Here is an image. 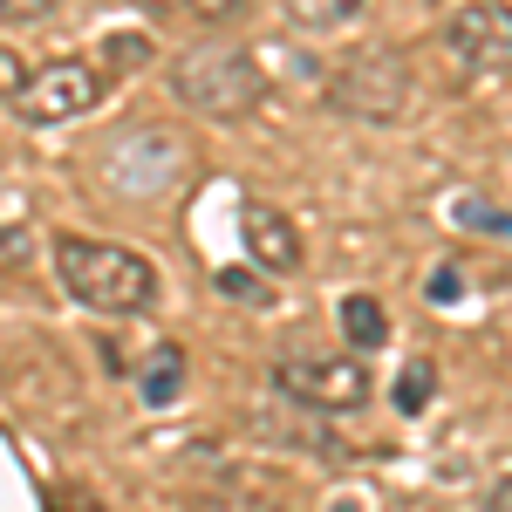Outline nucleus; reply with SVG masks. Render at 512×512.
<instances>
[{"instance_id":"obj_1","label":"nucleus","mask_w":512,"mask_h":512,"mask_svg":"<svg viewBox=\"0 0 512 512\" xmlns=\"http://www.w3.org/2000/svg\"><path fill=\"white\" fill-rule=\"evenodd\" d=\"M55 274L96 315H137V308L158 301V267L137 246H117V239H62Z\"/></svg>"},{"instance_id":"obj_2","label":"nucleus","mask_w":512,"mask_h":512,"mask_svg":"<svg viewBox=\"0 0 512 512\" xmlns=\"http://www.w3.org/2000/svg\"><path fill=\"white\" fill-rule=\"evenodd\" d=\"M171 89H178V103L198 110V117H246L260 96H267V76H260V62L233 48V41H205L192 48L178 69H171Z\"/></svg>"},{"instance_id":"obj_3","label":"nucleus","mask_w":512,"mask_h":512,"mask_svg":"<svg viewBox=\"0 0 512 512\" xmlns=\"http://www.w3.org/2000/svg\"><path fill=\"white\" fill-rule=\"evenodd\" d=\"M328 96H335V110H349V117L396 123V117H410V103H417V69H410L396 48H362V55H349V62L335 69Z\"/></svg>"},{"instance_id":"obj_4","label":"nucleus","mask_w":512,"mask_h":512,"mask_svg":"<svg viewBox=\"0 0 512 512\" xmlns=\"http://www.w3.org/2000/svg\"><path fill=\"white\" fill-rule=\"evenodd\" d=\"M103 103V69L96 62H48V69H28L21 82V96H14V110L21 123H69L82 110H96Z\"/></svg>"},{"instance_id":"obj_5","label":"nucleus","mask_w":512,"mask_h":512,"mask_svg":"<svg viewBox=\"0 0 512 512\" xmlns=\"http://www.w3.org/2000/svg\"><path fill=\"white\" fill-rule=\"evenodd\" d=\"M280 396L308 403V410H355L369 403V369L355 355H287L274 369Z\"/></svg>"},{"instance_id":"obj_6","label":"nucleus","mask_w":512,"mask_h":512,"mask_svg":"<svg viewBox=\"0 0 512 512\" xmlns=\"http://www.w3.org/2000/svg\"><path fill=\"white\" fill-rule=\"evenodd\" d=\"M444 48H451L465 69H485V76L512 69V7L506 0H465V7L444 21Z\"/></svg>"},{"instance_id":"obj_7","label":"nucleus","mask_w":512,"mask_h":512,"mask_svg":"<svg viewBox=\"0 0 512 512\" xmlns=\"http://www.w3.org/2000/svg\"><path fill=\"white\" fill-rule=\"evenodd\" d=\"M239 233H246V253H253V267L260 274H301V260H308V246H301V226L267 205V198H253L246 212H239Z\"/></svg>"},{"instance_id":"obj_8","label":"nucleus","mask_w":512,"mask_h":512,"mask_svg":"<svg viewBox=\"0 0 512 512\" xmlns=\"http://www.w3.org/2000/svg\"><path fill=\"white\" fill-rule=\"evenodd\" d=\"M335 315H342L349 349H383V342H390V321H383V301H376V294H349Z\"/></svg>"},{"instance_id":"obj_9","label":"nucleus","mask_w":512,"mask_h":512,"mask_svg":"<svg viewBox=\"0 0 512 512\" xmlns=\"http://www.w3.org/2000/svg\"><path fill=\"white\" fill-rule=\"evenodd\" d=\"M178 390H185V355L158 349L151 362H144V376H137V396H144L151 410H164V403H178Z\"/></svg>"},{"instance_id":"obj_10","label":"nucleus","mask_w":512,"mask_h":512,"mask_svg":"<svg viewBox=\"0 0 512 512\" xmlns=\"http://www.w3.org/2000/svg\"><path fill=\"white\" fill-rule=\"evenodd\" d=\"M185 512H294L280 499H260V492H198Z\"/></svg>"},{"instance_id":"obj_11","label":"nucleus","mask_w":512,"mask_h":512,"mask_svg":"<svg viewBox=\"0 0 512 512\" xmlns=\"http://www.w3.org/2000/svg\"><path fill=\"white\" fill-rule=\"evenodd\" d=\"M431 403V362H417L403 383H396V410H424Z\"/></svg>"},{"instance_id":"obj_12","label":"nucleus","mask_w":512,"mask_h":512,"mask_svg":"<svg viewBox=\"0 0 512 512\" xmlns=\"http://www.w3.org/2000/svg\"><path fill=\"white\" fill-rule=\"evenodd\" d=\"M219 294H233V301H253V308H260V301H267V280H260V274H239V267H226V274H219Z\"/></svg>"},{"instance_id":"obj_13","label":"nucleus","mask_w":512,"mask_h":512,"mask_svg":"<svg viewBox=\"0 0 512 512\" xmlns=\"http://www.w3.org/2000/svg\"><path fill=\"white\" fill-rule=\"evenodd\" d=\"M355 7H362V0H287V14H301V21H342Z\"/></svg>"},{"instance_id":"obj_14","label":"nucleus","mask_w":512,"mask_h":512,"mask_svg":"<svg viewBox=\"0 0 512 512\" xmlns=\"http://www.w3.org/2000/svg\"><path fill=\"white\" fill-rule=\"evenodd\" d=\"M48 512H110L96 492H82V485H55L48 492Z\"/></svg>"},{"instance_id":"obj_15","label":"nucleus","mask_w":512,"mask_h":512,"mask_svg":"<svg viewBox=\"0 0 512 512\" xmlns=\"http://www.w3.org/2000/svg\"><path fill=\"white\" fill-rule=\"evenodd\" d=\"M110 62H123V69L151 62V41H144V35H110Z\"/></svg>"},{"instance_id":"obj_16","label":"nucleus","mask_w":512,"mask_h":512,"mask_svg":"<svg viewBox=\"0 0 512 512\" xmlns=\"http://www.w3.org/2000/svg\"><path fill=\"white\" fill-rule=\"evenodd\" d=\"M21 82H28V69H21V55H14V48L0 41V96L14 103V96H21Z\"/></svg>"},{"instance_id":"obj_17","label":"nucleus","mask_w":512,"mask_h":512,"mask_svg":"<svg viewBox=\"0 0 512 512\" xmlns=\"http://www.w3.org/2000/svg\"><path fill=\"white\" fill-rule=\"evenodd\" d=\"M55 0H0V21H48Z\"/></svg>"},{"instance_id":"obj_18","label":"nucleus","mask_w":512,"mask_h":512,"mask_svg":"<svg viewBox=\"0 0 512 512\" xmlns=\"http://www.w3.org/2000/svg\"><path fill=\"white\" fill-rule=\"evenodd\" d=\"M185 7H192V14H205V21H226L233 7H246V0H185Z\"/></svg>"},{"instance_id":"obj_19","label":"nucleus","mask_w":512,"mask_h":512,"mask_svg":"<svg viewBox=\"0 0 512 512\" xmlns=\"http://www.w3.org/2000/svg\"><path fill=\"white\" fill-rule=\"evenodd\" d=\"M485 512H512V472L492 485V499H485Z\"/></svg>"},{"instance_id":"obj_20","label":"nucleus","mask_w":512,"mask_h":512,"mask_svg":"<svg viewBox=\"0 0 512 512\" xmlns=\"http://www.w3.org/2000/svg\"><path fill=\"white\" fill-rule=\"evenodd\" d=\"M158 7H164V0H158Z\"/></svg>"}]
</instances>
